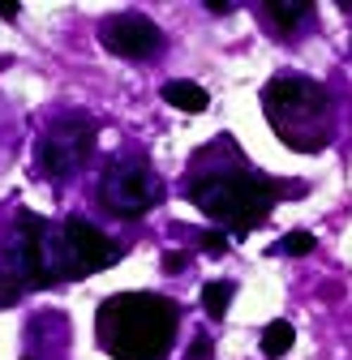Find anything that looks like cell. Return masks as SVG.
Instances as JSON below:
<instances>
[{"label":"cell","mask_w":352,"mask_h":360,"mask_svg":"<svg viewBox=\"0 0 352 360\" xmlns=\"http://www.w3.org/2000/svg\"><path fill=\"white\" fill-rule=\"evenodd\" d=\"M210 155L219 163L206 167L198 159V167L189 176V202L206 219H215L219 228H228V232H253V228H262L284 193H301V185L288 189V185H279V180L262 176L258 167H249L232 142L210 146Z\"/></svg>","instance_id":"obj_1"},{"label":"cell","mask_w":352,"mask_h":360,"mask_svg":"<svg viewBox=\"0 0 352 360\" xmlns=\"http://www.w3.org/2000/svg\"><path fill=\"white\" fill-rule=\"evenodd\" d=\"M181 326V304L159 292H116L95 313L99 347L112 360H168Z\"/></svg>","instance_id":"obj_2"},{"label":"cell","mask_w":352,"mask_h":360,"mask_svg":"<svg viewBox=\"0 0 352 360\" xmlns=\"http://www.w3.org/2000/svg\"><path fill=\"white\" fill-rule=\"evenodd\" d=\"M262 112H267L275 138L288 150L318 155L331 146L335 133V108L331 95L310 77H271L262 86Z\"/></svg>","instance_id":"obj_3"},{"label":"cell","mask_w":352,"mask_h":360,"mask_svg":"<svg viewBox=\"0 0 352 360\" xmlns=\"http://www.w3.org/2000/svg\"><path fill=\"white\" fill-rule=\"evenodd\" d=\"M120 262V245L108 240L91 219L69 214L61 232H52V270L56 279H86L95 270H108Z\"/></svg>","instance_id":"obj_4"},{"label":"cell","mask_w":352,"mask_h":360,"mask_svg":"<svg viewBox=\"0 0 352 360\" xmlns=\"http://www.w3.org/2000/svg\"><path fill=\"white\" fill-rule=\"evenodd\" d=\"M163 185L151 163L142 159H112L108 172L99 176V202L116 219H142L151 206H159Z\"/></svg>","instance_id":"obj_5"},{"label":"cell","mask_w":352,"mask_h":360,"mask_svg":"<svg viewBox=\"0 0 352 360\" xmlns=\"http://www.w3.org/2000/svg\"><path fill=\"white\" fill-rule=\"evenodd\" d=\"M95 146V124L82 116H61L56 124H48L39 142V172L43 176H69L77 163H86Z\"/></svg>","instance_id":"obj_6"},{"label":"cell","mask_w":352,"mask_h":360,"mask_svg":"<svg viewBox=\"0 0 352 360\" xmlns=\"http://www.w3.org/2000/svg\"><path fill=\"white\" fill-rule=\"evenodd\" d=\"M99 39H103V48L125 56V60H146L163 48V39H159V26L142 13H116L99 26Z\"/></svg>","instance_id":"obj_7"},{"label":"cell","mask_w":352,"mask_h":360,"mask_svg":"<svg viewBox=\"0 0 352 360\" xmlns=\"http://www.w3.org/2000/svg\"><path fill=\"white\" fill-rule=\"evenodd\" d=\"M163 103H172L176 112H189V116H198V112H206V103H210V95L198 86V82H168L163 86Z\"/></svg>","instance_id":"obj_8"},{"label":"cell","mask_w":352,"mask_h":360,"mask_svg":"<svg viewBox=\"0 0 352 360\" xmlns=\"http://www.w3.org/2000/svg\"><path fill=\"white\" fill-rule=\"evenodd\" d=\"M310 13H314V5H305V0H271V5H267V18H271L284 34H292Z\"/></svg>","instance_id":"obj_9"},{"label":"cell","mask_w":352,"mask_h":360,"mask_svg":"<svg viewBox=\"0 0 352 360\" xmlns=\"http://www.w3.org/2000/svg\"><path fill=\"white\" fill-rule=\"evenodd\" d=\"M296 343V330L279 318V322H271L267 330H262V356H271V360H279V356H288V347Z\"/></svg>","instance_id":"obj_10"},{"label":"cell","mask_w":352,"mask_h":360,"mask_svg":"<svg viewBox=\"0 0 352 360\" xmlns=\"http://www.w3.org/2000/svg\"><path fill=\"white\" fill-rule=\"evenodd\" d=\"M232 296H237L232 283H206V288H202V309L210 313V318H224L228 304H232Z\"/></svg>","instance_id":"obj_11"},{"label":"cell","mask_w":352,"mask_h":360,"mask_svg":"<svg viewBox=\"0 0 352 360\" xmlns=\"http://www.w3.org/2000/svg\"><path fill=\"white\" fill-rule=\"evenodd\" d=\"M310 249H314V236H310V232H288V236H284V253H292V257L310 253Z\"/></svg>","instance_id":"obj_12"},{"label":"cell","mask_w":352,"mask_h":360,"mask_svg":"<svg viewBox=\"0 0 352 360\" xmlns=\"http://www.w3.org/2000/svg\"><path fill=\"white\" fill-rule=\"evenodd\" d=\"M198 240H202V253H224V249H228V240H224V232H202Z\"/></svg>","instance_id":"obj_13"},{"label":"cell","mask_w":352,"mask_h":360,"mask_svg":"<svg viewBox=\"0 0 352 360\" xmlns=\"http://www.w3.org/2000/svg\"><path fill=\"white\" fill-rule=\"evenodd\" d=\"M206 356H210V339L198 335V339H194V360H206Z\"/></svg>","instance_id":"obj_14"},{"label":"cell","mask_w":352,"mask_h":360,"mask_svg":"<svg viewBox=\"0 0 352 360\" xmlns=\"http://www.w3.org/2000/svg\"><path fill=\"white\" fill-rule=\"evenodd\" d=\"M181 266H185V253H168L163 257V270H181Z\"/></svg>","instance_id":"obj_15"},{"label":"cell","mask_w":352,"mask_h":360,"mask_svg":"<svg viewBox=\"0 0 352 360\" xmlns=\"http://www.w3.org/2000/svg\"><path fill=\"white\" fill-rule=\"evenodd\" d=\"M26 360H30V356H26Z\"/></svg>","instance_id":"obj_16"}]
</instances>
